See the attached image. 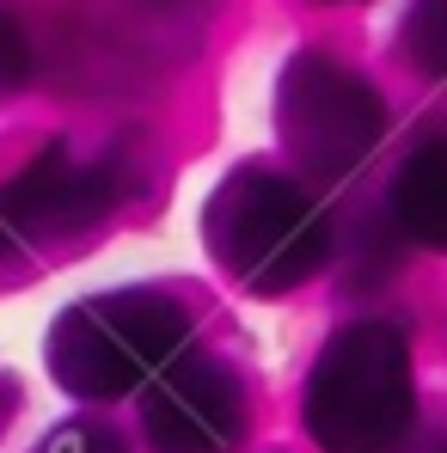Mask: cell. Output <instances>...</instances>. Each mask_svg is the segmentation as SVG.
<instances>
[{
  "label": "cell",
  "mask_w": 447,
  "mask_h": 453,
  "mask_svg": "<svg viewBox=\"0 0 447 453\" xmlns=\"http://www.w3.org/2000/svg\"><path fill=\"white\" fill-rule=\"evenodd\" d=\"M203 239L233 282L258 295H282L325 270L331 215L306 178L276 165H239L215 184L203 209Z\"/></svg>",
  "instance_id": "cell-1"
},
{
  "label": "cell",
  "mask_w": 447,
  "mask_h": 453,
  "mask_svg": "<svg viewBox=\"0 0 447 453\" xmlns=\"http://www.w3.org/2000/svg\"><path fill=\"white\" fill-rule=\"evenodd\" d=\"M417 423L411 343L398 325H343L306 380V429L325 453H398Z\"/></svg>",
  "instance_id": "cell-2"
},
{
  "label": "cell",
  "mask_w": 447,
  "mask_h": 453,
  "mask_svg": "<svg viewBox=\"0 0 447 453\" xmlns=\"http://www.w3.org/2000/svg\"><path fill=\"white\" fill-rule=\"evenodd\" d=\"M190 337V312L159 288H117L74 301L50 325V374L74 398H123L135 386H153L178 362Z\"/></svg>",
  "instance_id": "cell-3"
},
{
  "label": "cell",
  "mask_w": 447,
  "mask_h": 453,
  "mask_svg": "<svg viewBox=\"0 0 447 453\" xmlns=\"http://www.w3.org/2000/svg\"><path fill=\"white\" fill-rule=\"evenodd\" d=\"M276 129L306 178H343L380 148L386 104L368 86V74H356L350 62L325 56V50H306L282 68Z\"/></svg>",
  "instance_id": "cell-4"
},
{
  "label": "cell",
  "mask_w": 447,
  "mask_h": 453,
  "mask_svg": "<svg viewBox=\"0 0 447 453\" xmlns=\"http://www.w3.org/2000/svg\"><path fill=\"white\" fill-rule=\"evenodd\" d=\"M117 184H123V172L111 153H80L68 142H56L0 190V215L19 245L50 239V233H80L98 215H111Z\"/></svg>",
  "instance_id": "cell-5"
},
{
  "label": "cell",
  "mask_w": 447,
  "mask_h": 453,
  "mask_svg": "<svg viewBox=\"0 0 447 453\" xmlns=\"http://www.w3.org/2000/svg\"><path fill=\"white\" fill-rule=\"evenodd\" d=\"M153 453H233L245 435V386L215 356H178L142 404Z\"/></svg>",
  "instance_id": "cell-6"
},
{
  "label": "cell",
  "mask_w": 447,
  "mask_h": 453,
  "mask_svg": "<svg viewBox=\"0 0 447 453\" xmlns=\"http://www.w3.org/2000/svg\"><path fill=\"white\" fill-rule=\"evenodd\" d=\"M392 221L405 239L447 251V135L423 142L392 178Z\"/></svg>",
  "instance_id": "cell-7"
},
{
  "label": "cell",
  "mask_w": 447,
  "mask_h": 453,
  "mask_svg": "<svg viewBox=\"0 0 447 453\" xmlns=\"http://www.w3.org/2000/svg\"><path fill=\"white\" fill-rule=\"evenodd\" d=\"M405 56L429 80H447V0H411V12H405Z\"/></svg>",
  "instance_id": "cell-8"
},
{
  "label": "cell",
  "mask_w": 447,
  "mask_h": 453,
  "mask_svg": "<svg viewBox=\"0 0 447 453\" xmlns=\"http://www.w3.org/2000/svg\"><path fill=\"white\" fill-rule=\"evenodd\" d=\"M37 453H129L123 448V435L117 429H104V423H92V417H74V423H62V429H50Z\"/></svg>",
  "instance_id": "cell-9"
},
{
  "label": "cell",
  "mask_w": 447,
  "mask_h": 453,
  "mask_svg": "<svg viewBox=\"0 0 447 453\" xmlns=\"http://www.w3.org/2000/svg\"><path fill=\"white\" fill-rule=\"evenodd\" d=\"M25 80H31V37L19 25V12L0 6V92L25 86Z\"/></svg>",
  "instance_id": "cell-10"
},
{
  "label": "cell",
  "mask_w": 447,
  "mask_h": 453,
  "mask_svg": "<svg viewBox=\"0 0 447 453\" xmlns=\"http://www.w3.org/2000/svg\"><path fill=\"white\" fill-rule=\"evenodd\" d=\"M12 404H19V392H12V380H6V386H0V423L12 417Z\"/></svg>",
  "instance_id": "cell-11"
},
{
  "label": "cell",
  "mask_w": 447,
  "mask_h": 453,
  "mask_svg": "<svg viewBox=\"0 0 447 453\" xmlns=\"http://www.w3.org/2000/svg\"><path fill=\"white\" fill-rule=\"evenodd\" d=\"M429 453H447V435H442V441H435V448H429Z\"/></svg>",
  "instance_id": "cell-12"
}]
</instances>
